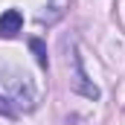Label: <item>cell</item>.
<instances>
[{"instance_id":"7a4b0ae2","label":"cell","mask_w":125,"mask_h":125,"mask_svg":"<svg viewBox=\"0 0 125 125\" xmlns=\"http://www.w3.org/2000/svg\"><path fill=\"white\" fill-rule=\"evenodd\" d=\"M23 26V15L18 12V9H6L3 15H0V35H6V38H12V35H18Z\"/></svg>"},{"instance_id":"6da1fadb","label":"cell","mask_w":125,"mask_h":125,"mask_svg":"<svg viewBox=\"0 0 125 125\" xmlns=\"http://www.w3.org/2000/svg\"><path fill=\"white\" fill-rule=\"evenodd\" d=\"M70 64H73V82H70V87H73L79 96L99 99V87H96L93 82L87 79V73H84V64H82V55H79V47H76V44L70 47Z\"/></svg>"},{"instance_id":"3957f363","label":"cell","mask_w":125,"mask_h":125,"mask_svg":"<svg viewBox=\"0 0 125 125\" xmlns=\"http://www.w3.org/2000/svg\"><path fill=\"white\" fill-rule=\"evenodd\" d=\"M29 50L35 52L38 67H41V70H47V67H50V58H47V47H44V41H41V38H29Z\"/></svg>"}]
</instances>
